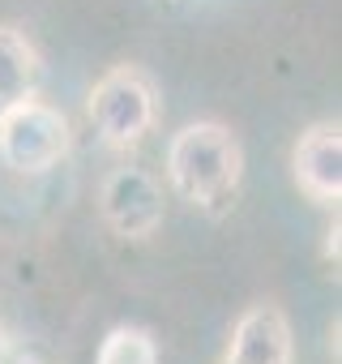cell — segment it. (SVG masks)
I'll return each instance as SVG.
<instances>
[{
    "label": "cell",
    "instance_id": "9",
    "mask_svg": "<svg viewBox=\"0 0 342 364\" xmlns=\"http://www.w3.org/2000/svg\"><path fill=\"white\" fill-rule=\"evenodd\" d=\"M325 236H329V240H325V257H333V262H338V219H333V228H329Z\"/></svg>",
    "mask_w": 342,
    "mask_h": 364
},
{
    "label": "cell",
    "instance_id": "4",
    "mask_svg": "<svg viewBox=\"0 0 342 364\" xmlns=\"http://www.w3.org/2000/svg\"><path fill=\"white\" fill-rule=\"evenodd\" d=\"M99 202H103V219L128 240H145L162 223V185L145 167H116L103 180Z\"/></svg>",
    "mask_w": 342,
    "mask_h": 364
},
{
    "label": "cell",
    "instance_id": "1",
    "mask_svg": "<svg viewBox=\"0 0 342 364\" xmlns=\"http://www.w3.org/2000/svg\"><path fill=\"white\" fill-rule=\"evenodd\" d=\"M244 171V150L227 124L197 120L171 137L167 150V176L184 202L197 206H219L236 193Z\"/></svg>",
    "mask_w": 342,
    "mask_h": 364
},
{
    "label": "cell",
    "instance_id": "2",
    "mask_svg": "<svg viewBox=\"0 0 342 364\" xmlns=\"http://www.w3.org/2000/svg\"><path fill=\"white\" fill-rule=\"evenodd\" d=\"M69 154V120L31 99L0 107V159L13 171H48Z\"/></svg>",
    "mask_w": 342,
    "mask_h": 364
},
{
    "label": "cell",
    "instance_id": "3",
    "mask_svg": "<svg viewBox=\"0 0 342 364\" xmlns=\"http://www.w3.org/2000/svg\"><path fill=\"white\" fill-rule=\"evenodd\" d=\"M90 120L107 146H137L154 129V86L137 69H111L90 90Z\"/></svg>",
    "mask_w": 342,
    "mask_h": 364
},
{
    "label": "cell",
    "instance_id": "6",
    "mask_svg": "<svg viewBox=\"0 0 342 364\" xmlns=\"http://www.w3.org/2000/svg\"><path fill=\"white\" fill-rule=\"evenodd\" d=\"M295 180L312 202L342 198V133L338 124H312L295 146Z\"/></svg>",
    "mask_w": 342,
    "mask_h": 364
},
{
    "label": "cell",
    "instance_id": "8",
    "mask_svg": "<svg viewBox=\"0 0 342 364\" xmlns=\"http://www.w3.org/2000/svg\"><path fill=\"white\" fill-rule=\"evenodd\" d=\"M94 364H158V347H154L150 330H141V326H116L99 343Z\"/></svg>",
    "mask_w": 342,
    "mask_h": 364
},
{
    "label": "cell",
    "instance_id": "5",
    "mask_svg": "<svg viewBox=\"0 0 342 364\" xmlns=\"http://www.w3.org/2000/svg\"><path fill=\"white\" fill-rule=\"evenodd\" d=\"M291 326L278 304H253L227 343L223 364H291Z\"/></svg>",
    "mask_w": 342,
    "mask_h": 364
},
{
    "label": "cell",
    "instance_id": "7",
    "mask_svg": "<svg viewBox=\"0 0 342 364\" xmlns=\"http://www.w3.org/2000/svg\"><path fill=\"white\" fill-rule=\"evenodd\" d=\"M39 77H43V65H39L35 43L13 26H0V107L31 99Z\"/></svg>",
    "mask_w": 342,
    "mask_h": 364
}]
</instances>
